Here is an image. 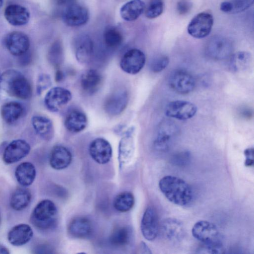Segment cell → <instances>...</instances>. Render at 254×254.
Returning <instances> with one entry per match:
<instances>
[{
    "instance_id": "26",
    "label": "cell",
    "mask_w": 254,
    "mask_h": 254,
    "mask_svg": "<svg viewBox=\"0 0 254 254\" xmlns=\"http://www.w3.org/2000/svg\"><path fill=\"white\" fill-rule=\"evenodd\" d=\"M88 124L86 115L82 112L74 110L69 113L64 120V126L72 133L79 132L84 130Z\"/></svg>"
},
{
    "instance_id": "44",
    "label": "cell",
    "mask_w": 254,
    "mask_h": 254,
    "mask_svg": "<svg viewBox=\"0 0 254 254\" xmlns=\"http://www.w3.org/2000/svg\"><path fill=\"white\" fill-rule=\"evenodd\" d=\"M75 0H54L55 2L58 5H69L74 1Z\"/></svg>"
},
{
    "instance_id": "42",
    "label": "cell",
    "mask_w": 254,
    "mask_h": 254,
    "mask_svg": "<svg viewBox=\"0 0 254 254\" xmlns=\"http://www.w3.org/2000/svg\"><path fill=\"white\" fill-rule=\"evenodd\" d=\"M244 155L246 157L245 165L247 167L252 166L254 164V149L249 148L245 149Z\"/></svg>"
},
{
    "instance_id": "49",
    "label": "cell",
    "mask_w": 254,
    "mask_h": 254,
    "mask_svg": "<svg viewBox=\"0 0 254 254\" xmlns=\"http://www.w3.org/2000/svg\"><path fill=\"white\" fill-rule=\"evenodd\" d=\"M1 76V74H0V80Z\"/></svg>"
},
{
    "instance_id": "31",
    "label": "cell",
    "mask_w": 254,
    "mask_h": 254,
    "mask_svg": "<svg viewBox=\"0 0 254 254\" xmlns=\"http://www.w3.org/2000/svg\"><path fill=\"white\" fill-rule=\"evenodd\" d=\"M131 236L130 229L126 226L117 228L112 233L110 237L111 244L115 246H126L129 242Z\"/></svg>"
},
{
    "instance_id": "47",
    "label": "cell",
    "mask_w": 254,
    "mask_h": 254,
    "mask_svg": "<svg viewBox=\"0 0 254 254\" xmlns=\"http://www.w3.org/2000/svg\"><path fill=\"white\" fill-rule=\"evenodd\" d=\"M10 253L5 247L0 245V254H9Z\"/></svg>"
},
{
    "instance_id": "13",
    "label": "cell",
    "mask_w": 254,
    "mask_h": 254,
    "mask_svg": "<svg viewBox=\"0 0 254 254\" xmlns=\"http://www.w3.org/2000/svg\"><path fill=\"white\" fill-rule=\"evenodd\" d=\"M5 45L12 55L20 57L27 52L30 47L28 36L20 31H13L7 35Z\"/></svg>"
},
{
    "instance_id": "12",
    "label": "cell",
    "mask_w": 254,
    "mask_h": 254,
    "mask_svg": "<svg viewBox=\"0 0 254 254\" xmlns=\"http://www.w3.org/2000/svg\"><path fill=\"white\" fill-rule=\"evenodd\" d=\"M197 112V107L187 101L176 100L170 102L166 107L165 115L180 120H187L192 118Z\"/></svg>"
},
{
    "instance_id": "1",
    "label": "cell",
    "mask_w": 254,
    "mask_h": 254,
    "mask_svg": "<svg viewBox=\"0 0 254 254\" xmlns=\"http://www.w3.org/2000/svg\"><path fill=\"white\" fill-rule=\"evenodd\" d=\"M159 188L164 196L174 204L185 206L192 200L193 192L190 186L177 177L164 176L159 182Z\"/></svg>"
},
{
    "instance_id": "15",
    "label": "cell",
    "mask_w": 254,
    "mask_h": 254,
    "mask_svg": "<svg viewBox=\"0 0 254 254\" xmlns=\"http://www.w3.org/2000/svg\"><path fill=\"white\" fill-rule=\"evenodd\" d=\"M73 49L77 61L82 64L88 63L91 59L94 51V44L87 35L82 34L73 40Z\"/></svg>"
},
{
    "instance_id": "2",
    "label": "cell",
    "mask_w": 254,
    "mask_h": 254,
    "mask_svg": "<svg viewBox=\"0 0 254 254\" xmlns=\"http://www.w3.org/2000/svg\"><path fill=\"white\" fill-rule=\"evenodd\" d=\"M0 89L7 95L27 100L32 95V88L28 80L20 72L9 69L1 74Z\"/></svg>"
},
{
    "instance_id": "46",
    "label": "cell",
    "mask_w": 254,
    "mask_h": 254,
    "mask_svg": "<svg viewBox=\"0 0 254 254\" xmlns=\"http://www.w3.org/2000/svg\"><path fill=\"white\" fill-rule=\"evenodd\" d=\"M244 110L242 111V112H241V114L242 115V116L244 118H249L251 116L252 112L249 109L245 108Z\"/></svg>"
},
{
    "instance_id": "14",
    "label": "cell",
    "mask_w": 254,
    "mask_h": 254,
    "mask_svg": "<svg viewBox=\"0 0 254 254\" xmlns=\"http://www.w3.org/2000/svg\"><path fill=\"white\" fill-rule=\"evenodd\" d=\"M30 151L29 143L23 139H16L10 142L5 147L2 156L3 162L11 164L26 157Z\"/></svg>"
},
{
    "instance_id": "21",
    "label": "cell",
    "mask_w": 254,
    "mask_h": 254,
    "mask_svg": "<svg viewBox=\"0 0 254 254\" xmlns=\"http://www.w3.org/2000/svg\"><path fill=\"white\" fill-rule=\"evenodd\" d=\"M102 81L100 73L95 69H90L82 73L80 82L82 90L88 95H92L100 88Z\"/></svg>"
},
{
    "instance_id": "19",
    "label": "cell",
    "mask_w": 254,
    "mask_h": 254,
    "mask_svg": "<svg viewBox=\"0 0 254 254\" xmlns=\"http://www.w3.org/2000/svg\"><path fill=\"white\" fill-rule=\"evenodd\" d=\"M128 103L127 93L124 90L118 91L112 94L104 104L105 111L110 115L116 116L122 113Z\"/></svg>"
},
{
    "instance_id": "18",
    "label": "cell",
    "mask_w": 254,
    "mask_h": 254,
    "mask_svg": "<svg viewBox=\"0 0 254 254\" xmlns=\"http://www.w3.org/2000/svg\"><path fill=\"white\" fill-rule=\"evenodd\" d=\"M4 15L9 23L15 26L26 24L30 17L28 9L25 6L17 4L7 6L4 10Z\"/></svg>"
},
{
    "instance_id": "17",
    "label": "cell",
    "mask_w": 254,
    "mask_h": 254,
    "mask_svg": "<svg viewBox=\"0 0 254 254\" xmlns=\"http://www.w3.org/2000/svg\"><path fill=\"white\" fill-rule=\"evenodd\" d=\"M89 152L92 159L100 164L108 163L112 155V149L110 143L105 139L100 137L91 142Z\"/></svg>"
},
{
    "instance_id": "45",
    "label": "cell",
    "mask_w": 254,
    "mask_h": 254,
    "mask_svg": "<svg viewBox=\"0 0 254 254\" xmlns=\"http://www.w3.org/2000/svg\"><path fill=\"white\" fill-rule=\"evenodd\" d=\"M64 78V73L60 69H57L55 74V80L57 82H60Z\"/></svg>"
},
{
    "instance_id": "25",
    "label": "cell",
    "mask_w": 254,
    "mask_h": 254,
    "mask_svg": "<svg viewBox=\"0 0 254 254\" xmlns=\"http://www.w3.org/2000/svg\"><path fill=\"white\" fill-rule=\"evenodd\" d=\"M68 230L70 235L74 238H85L92 234V224L88 218L79 216L70 222Z\"/></svg>"
},
{
    "instance_id": "37",
    "label": "cell",
    "mask_w": 254,
    "mask_h": 254,
    "mask_svg": "<svg viewBox=\"0 0 254 254\" xmlns=\"http://www.w3.org/2000/svg\"><path fill=\"white\" fill-rule=\"evenodd\" d=\"M169 62V60L167 56H159L151 62L150 65V69L154 72H159L167 66Z\"/></svg>"
},
{
    "instance_id": "10",
    "label": "cell",
    "mask_w": 254,
    "mask_h": 254,
    "mask_svg": "<svg viewBox=\"0 0 254 254\" xmlns=\"http://www.w3.org/2000/svg\"><path fill=\"white\" fill-rule=\"evenodd\" d=\"M233 51L231 42L226 38L215 36L209 40L206 47V54L211 59L222 60L230 57Z\"/></svg>"
},
{
    "instance_id": "6",
    "label": "cell",
    "mask_w": 254,
    "mask_h": 254,
    "mask_svg": "<svg viewBox=\"0 0 254 254\" xmlns=\"http://www.w3.org/2000/svg\"><path fill=\"white\" fill-rule=\"evenodd\" d=\"M213 25L212 15L208 12H202L196 15L190 22L187 31L192 37L202 39L210 33Z\"/></svg>"
},
{
    "instance_id": "24",
    "label": "cell",
    "mask_w": 254,
    "mask_h": 254,
    "mask_svg": "<svg viewBox=\"0 0 254 254\" xmlns=\"http://www.w3.org/2000/svg\"><path fill=\"white\" fill-rule=\"evenodd\" d=\"M31 124L36 133L43 139L49 141L53 138L54 127L52 121L48 118L34 116L31 119Z\"/></svg>"
},
{
    "instance_id": "5",
    "label": "cell",
    "mask_w": 254,
    "mask_h": 254,
    "mask_svg": "<svg viewBox=\"0 0 254 254\" xmlns=\"http://www.w3.org/2000/svg\"><path fill=\"white\" fill-rule=\"evenodd\" d=\"M179 134L177 125L169 120L160 123L153 141L154 149L159 152L167 151L173 144Z\"/></svg>"
},
{
    "instance_id": "48",
    "label": "cell",
    "mask_w": 254,
    "mask_h": 254,
    "mask_svg": "<svg viewBox=\"0 0 254 254\" xmlns=\"http://www.w3.org/2000/svg\"><path fill=\"white\" fill-rule=\"evenodd\" d=\"M4 0H0V9L2 7L3 4Z\"/></svg>"
},
{
    "instance_id": "16",
    "label": "cell",
    "mask_w": 254,
    "mask_h": 254,
    "mask_svg": "<svg viewBox=\"0 0 254 254\" xmlns=\"http://www.w3.org/2000/svg\"><path fill=\"white\" fill-rule=\"evenodd\" d=\"M141 231L143 237L148 241L155 240L159 232V221L155 209L149 206L145 210L141 222Z\"/></svg>"
},
{
    "instance_id": "32",
    "label": "cell",
    "mask_w": 254,
    "mask_h": 254,
    "mask_svg": "<svg viewBox=\"0 0 254 254\" xmlns=\"http://www.w3.org/2000/svg\"><path fill=\"white\" fill-rule=\"evenodd\" d=\"M230 66L234 71L246 69L250 65L252 58L251 54L247 52H238L231 56Z\"/></svg>"
},
{
    "instance_id": "43",
    "label": "cell",
    "mask_w": 254,
    "mask_h": 254,
    "mask_svg": "<svg viewBox=\"0 0 254 254\" xmlns=\"http://www.w3.org/2000/svg\"><path fill=\"white\" fill-rule=\"evenodd\" d=\"M220 9L224 12L230 13L232 12L233 6L229 0L224 1L221 3Z\"/></svg>"
},
{
    "instance_id": "29",
    "label": "cell",
    "mask_w": 254,
    "mask_h": 254,
    "mask_svg": "<svg viewBox=\"0 0 254 254\" xmlns=\"http://www.w3.org/2000/svg\"><path fill=\"white\" fill-rule=\"evenodd\" d=\"M23 111V106L20 103L10 101L4 103L1 107L0 115L6 123L12 124L20 118Z\"/></svg>"
},
{
    "instance_id": "11",
    "label": "cell",
    "mask_w": 254,
    "mask_h": 254,
    "mask_svg": "<svg viewBox=\"0 0 254 254\" xmlns=\"http://www.w3.org/2000/svg\"><path fill=\"white\" fill-rule=\"evenodd\" d=\"M89 17V11L87 8L74 3L68 5L62 14L64 23L70 27L82 26L87 22Z\"/></svg>"
},
{
    "instance_id": "4",
    "label": "cell",
    "mask_w": 254,
    "mask_h": 254,
    "mask_svg": "<svg viewBox=\"0 0 254 254\" xmlns=\"http://www.w3.org/2000/svg\"><path fill=\"white\" fill-rule=\"evenodd\" d=\"M57 214V207L50 200L44 199L39 202L33 209L30 221L37 228L46 230L55 224Z\"/></svg>"
},
{
    "instance_id": "8",
    "label": "cell",
    "mask_w": 254,
    "mask_h": 254,
    "mask_svg": "<svg viewBox=\"0 0 254 254\" xmlns=\"http://www.w3.org/2000/svg\"><path fill=\"white\" fill-rule=\"evenodd\" d=\"M71 98V93L67 89L55 87L46 93L44 104L50 111L58 112L70 101Z\"/></svg>"
},
{
    "instance_id": "34",
    "label": "cell",
    "mask_w": 254,
    "mask_h": 254,
    "mask_svg": "<svg viewBox=\"0 0 254 254\" xmlns=\"http://www.w3.org/2000/svg\"><path fill=\"white\" fill-rule=\"evenodd\" d=\"M103 39L107 47L115 49L122 44L123 37L118 29L113 26H109L104 31Z\"/></svg>"
},
{
    "instance_id": "23",
    "label": "cell",
    "mask_w": 254,
    "mask_h": 254,
    "mask_svg": "<svg viewBox=\"0 0 254 254\" xmlns=\"http://www.w3.org/2000/svg\"><path fill=\"white\" fill-rule=\"evenodd\" d=\"M72 160V155L65 147L57 145L52 149L50 156V164L56 170L64 169L69 166Z\"/></svg>"
},
{
    "instance_id": "33",
    "label": "cell",
    "mask_w": 254,
    "mask_h": 254,
    "mask_svg": "<svg viewBox=\"0 0 254 254\" xmlns=\"http://www.w3.org/2000/svg\"><path fill=\"white\" fill-rule=\"evenodd\" d=\"M48 59L50 64L57 68L63 62L64 52L62 43L60 40L55 41L50 47L48 52Z\"/></svg>"
},
{
    "instance_id": "22",
    "label": "cell",
    "mask_w": 254,
    "mask_h": 254,
    "mask_svg": "<svg viewBox=\"0 0 254 254\" xmlns=\"http://www.w3.org/2000/svg\"><path fill=\"white\" fill-rule=\"evenodd\" d=\"M33 232L31 227L26 224L14 226L7 234L9 242L15 246H21L27 243L32 238Z\"/></svg>"
},
{
    "instance_id": "41",
    "label": "cell",
    "mask_w": 254,
    "mask_h": 254,
    "mask_svg": "<svg viewBox=\"0 0 254 254\" xmlns=\"http://www.w3.org/2000/svg\"><path fill=\"white\" fill-rule=\"evenodd\" d=\"M191 7V4L186 0L179 1L177 5V9L179 14L184 15L187 13Z\"/></svg>"
},
{
    "instance_id": "38",
    "label": "cell",
    "mask_w": 254,
    "mask_h": 254,
    "mask_svg": "<svg viewBox=\"0 0 254 254\" xmlns=\"http://www.w3.org/2000/svg\"><path fill=\"white\" fill-rule=\"evenodd\" d=\"M190 152L184 151L174 154L171 158V161L175 165L184 166L190 162Z\"/></svg>"
},
{
    "instance_id": "36",
    "label": "cell",
    "mask_w": 254,
    "mask_h": 254,
    "mask_svg": "<svg viewBox=\"0 0 254 254\" xmlns=\"http://www.w3.org/2000/svg\"><path fill=\"white\" fill-rule=\"evenodd\" d=\"M163 8L162 0H150L145 10V16L149 19L155 18L162 13Z\"/></svg>"
},
{
    "instance_id": "28",
    "label": "cell",
    "mask_w": 254,
    "mask_h": 254,
    "mask_svg": "<svg viewBox=\"0 0 254 254\" xmlns=\"http://www.w3.org/2000/svg\"><path fill=\"white\" fill-rule=\"evenodd\" d=\"M36 175L35 167L29 162H24L20 164L15 171V176L17 182L23 187L31 185L35 179Z\"/></svg>"
},
{
    "instance_id": "27",
    "label": "cell",
    "mask_w": 254,
    "mask_h": 254,
    "mask_svg": "<svg viewBox=\"0 0 254 254\" xmlns=\"http://www.w3.org/2000/svg\"><path fill=\"white\" fill-rule=\"evenodd\" d=\"M145 8V4L142 0H130L122 6L120 15L126 21H134L140 16Z\"/></svg>"
},
{
    "instance_id": "30",
    "label": "cell",
    "mask_w": 254,
    "mask_h": 254,
    "mask_svg": "<svg viewBox=\"0 0 254 254\" xmlns=\"http://www.w3.org/2000/svg\"><path fill=\"white\" fill-rule=\"evenodd\" d=\"M31 197V193L29 189L25 188H17L11 194L10 205L15 210H22L29 205Z\"/></svg>"
},
{
    "instance_id": "3",
    "label": "cell",
    "mask_w": 254,
    "mask_h": 254,
    "mask_svg": "<svg viewBox=\"0 0 254 254\" xmlns=\"http://www.w3.org/2000/svg\"><path fill=\"white\" fill-rule=\"evenodd\" d=\"M194 238L202 243V245L219 251L224 250L222 238L216 226L205 220L197 222L192 228Z\"/></svg>"
},
{
    "instance_id": "7",
    "label": "cell",
    "mask_w": 254,
    "mask_h": 254,
    "mask_svg": "<svg viewBox=\"0 0 254 254\" xmlns=\"http://www.w3.org/2000/svg\"><path fill=\"white\" fill-rule=\"evenodd\" d=\"M169 84L175 92L182 94L191 92L195 86L193 76L186 70L178 69L173 71L169 77Z\"/></svg>"
},
{
    "instance_id": "20",
    "label": "cell",
    "mask_w": 254,
    "mask_h": 254,
    "mask_svg": "<svg viewBox=\"0 0 254 254\" xmlns=\"http://www.w3.org/2000/svg\"><path fill=\"white\" fill-rule=\"evenodd\" d=\"M161 231L165 239L173 242L180 241L185 235L183 223L176 218L164 220L161 224Z\"/></svg>"
},
{
    "instance_id": "40",
    "label": "cell",
    "mask_w": 254,
    "mask_h": 254,
    "mask_svg": "<svg viewBox=\"0 0 254 254\" xmlns=\"http://www.w3.org/2000/svg\"><path fill=\"white\" fill-rule=\"evenodd\" d=\"M52 84L50 76L47 74L43 73L38 77L37 82V92L38 94H41L44 90L48 88Z\"/></svg>"
},
{
    "instance_id": "39",
    "label": "cell",
    "mask_w": 254,
    "mask_h": 254,
    "mask_svg": "<svg viewBox=\"0 0 254 254\" xmlns=\"http://www.w3.org/2000/svg\"><path fill=\"white\" fill-rule=\"evenodd\" d=\"M229 1L233 6L232 13L242 12L250 7L254 2V0H231Z\"/></svg>"
},
{
    "instance_id": "9",
    "label": "cell",
    "mask_w": 254,
    "mask_h": 254,
    "mask_svg": "<svg viewBox=\"0 0 254 254\" xmlns=\"http://www.w3.org/2000/svg\"><path fill=\"white\" fill-rule=\"evenodd\" d=\"M146 61L144 54L134 48L127 51L122 58L120 65L125 72L130 74L138 73L144 67Z\"/></svg>"
},
{
    "instance_id": "35",
    "label": "cell",
    "mask_w": 254,
    "mask_h": 254,
    "mask_svg": "<svg viewBox=\"0 0 254 254\" xmlns=\"http://www.w3.org/2000/svg\"><path fill=\"white\" fill-rule=\"evenodd\" d=\"M134 198L133 194L128 191H124L116 196L113 205L118 211L125 212L129 210L133 206Z\"/></svg>"
}]
</instances>
